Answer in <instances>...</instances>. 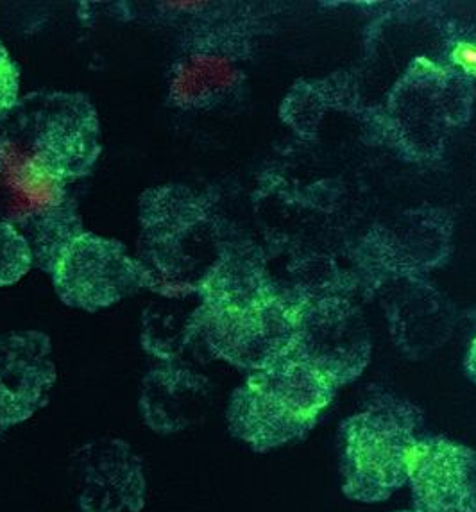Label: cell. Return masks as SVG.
Segmentation results:
<instances>
[{
    "instance_id": "1",
    "label": "cell",
    "mask_w": 476,
    "mask_h": 512,
    "mask_svg": "<svg viewBox=\"0 0 476 512\" xmlns=\"http://www.w3.org/2000/svg\"><path fill=\"white\" fill-rule=\"evenodd\" d=\"M301 310L255 265L226 256L199 291L194 326L217 359L253 373L287 355Z\"/></svg>"
},
{
    "instance_id": "2",
    "label": "cell",
    "mask_w": 476,
    "mask_h": 512,
    "mask_svg": "<svg viewBox=\"0 0 476 512\" xmlns=\"http://www.w3.org/2000/svg\"><path fill=\"white\" fill-rule=\"evenodd\" d=\"M102 153L101 120L81 92L36 90L2 122V165L31 190L67 187L94 171Z\"/></svg>"
},
{
    "instance_id": "3",
    "label": "cell",
    "mask_w": 476,
    "mask_h": 512,
    "mask_svg": "<svg viewBox=\"0 0 476 512\" xmlns=\"http://www.w3.org/2000/svg\"><path fill=\"white\" fill-rule=\"evenodd\" d=\"M138 226L144 289L160 298L199 296L224 260L215 253L212 214L201 196L179 183L147 188L138 199Z\"/></svg>"
},
{
    "instance_id": "4",
    "label": "cell",
    "mask_w": 476,
    "mask_h": 512,
    "mask_svg": "<svg viewBox=\"0 0 476 512\" xmlns=\"http://www.w3.org/2000/svg\"><path fill=\"white\" fill-rule=\"evenodd\" d=\"M335 391L328 378L287 353L253 371L231 394V436L258 453L296 443L315 427Z\"/></svg>"
},
{
    "instance_id": "5",
    "label": "cell",
    "mask_w": 476,
    "mask_h": 512,
    "mask_svg": "<svg viewBox=\"0 0 476 512\" xmlns=\"http://www.w3.org/2000/svg\"><path fill=\"white\" fill-rule=\"evenodd\" d=\"M421 414L382 398L340 425V477L349 500L376 504L408 484V462L421 437Z\"/></svg>"
},
{
    "instance_id": "6",
    "label": "cell",
    "mask_w": 476,
    "mask_h": 512,
    "mask_svg": "<svg viewBox=\"0 0 476 512\" xmlns=\"http://www.w3.org/2000/svg\"><path fill=\"white\" fill-rule=\"evenodd\" d=\"M51 278L63 305L90 314L144 289L142 267L126 244L94 231H85L61 253Z\"/></svg>"
},
{
    "instance_id": "7",
    "label": "cell",
    "mask_w": 476,
    "mask_h": 512,
    "mask_svg": "<svg viewBox=\"0 0 476 512\" xmlns=\"http://www.w3.org/2000/svg\"><path fill=\"white\" fill-rule=\"evenodd\" d=\"M72 466L81 512L144 511V461L124 439L106 437L83 444L74 453Z\"/></svg>"
},
{
    "instance_id": "8",
    "label": "cell",
    "mask_w": 476,
    "mask_h": 512,
    "mask_svg": "<svg viewBox=\"0 0 476 512\" xmlns=\"http://www.w3.org/2000/svg\"><path fill=\"white\" fill-rule=\"evenodd\" d=\"M58 380L52 342L40 330L0 333V430L18 427L51 400Z\"/></svg>"
},
{
    "instance_id": "9",
    "label": "cell",
    "mask_w": 476,
    "mask_h": 512,
    "mask_svg": "<svg viewBox=\"0 0 476 512\" xmlns=\"http://www.w3.org/2000/svg\"><path fill=\"white\" fill-rule=\"evenodd\" d=\"M419 512H476V450L446 437L421 439L408 462Z\"/></svg>"
},
{
    "instance_id": "10",
    "label": "cell",
    "mask_w": 476,
    "mask_h": 512,
    "mask_svg": "<svg viewBox=\"0 0 476 512\" xmlns=\"http://www.w3.org/2000/svg\"><path fill=\"white\" fill-rule=\"evenodd\" d=\"M206 396V380L174 360L153 367L140 389V414L156 434L169 436L190 427Z\"/></svg>"
},
{
    "instance_id": "11",
    "label": "cell",
    "mask_w": 476,
    "mask_h": 512,
    "mask_svg": "<svg viewBox=\"0 0 476 512\" xmlns=\"http://www.w3.org/2000/svg\"><path fill=\"white\" fill-rule=\"evenodd\" d=\"M11 222L29 242L34 267L47 274L52 273L61 253L86 231L67 188L56 190Z\"/></svg>"
},
{
    "instance_id": "12",
    "label": "cell",
    "mask_w": 476,
    "mask_h": 512,
    "mask_svg": "<svg viewBox=\"0 0 476 512\" xmlns=\"http://www.w3.org/2000/svg\"><path fill=\"white\" fill-rule=\"evenodd\" d=\"M240 81L231 58L185 54L169 70V103L183 111H201L221 103Z\"/></svg>"
},
{
    "instance_id": "13",
    "label": "cell",
    "mask_w": 476,
    "mask_h": 512,
    "mask_svg": "<svg viewBox=\"0 0 476 512\" xmlns=\"http://www.w3.org/2000/svg\"><path fill=\"white\" fill-rule=\"evenodd\" d=\"M181 299L163 298L145 310L142 317V346L147 353L163 362L176 360L179 351L187 346L192 337H196L194 312H183L178 307Z\"/></svg>"
},
{
    "instance_id": "14",
    "label": "cell",
    "mask_w": 476,
    "mask_h": 512,
    "mask_svg": "<svg viewBox=\"0 0 476 512\" xmlns=\"http://www.w3.org/2000/svg\"><path fill=\"white\" fill-rule=\"evenodd\" d=\"M34 267L24 233L11 221H0V289L20 282Z\"/></svg>"
},
{
    "instance_id": "15",
    "label": "cell",
    "mask_w": 476,
    "mask_h": 512,
    "mask_svg": "<svg viewBox=\"0 0 476 512\" xmlns=\"http://www.w3.org/2000/svg\"><path fill=\"white\" fill-rule=\"evenodd\" d=\"M20 101V70L17 61L0 40V124Z\"/></svg>"
},
{
    "instance_id": "16",
    "label": "cell",
    "mask_w": 476,
    "mask_h": 512,
    "mask_svg": "<svg viewBox=\"0 0 476 512\" xmlns=\"http://www.w3.org/2000/svg\"><path fill=\"white\" fill-rule=\"evenodd\" d=\"M450 60L453 67L468 76L476 77V42L460 40L451 47Z\"/></svg>"
},
{
    "instance_id": "17",
    "label": "cell",
    "mask_w": 476,
    "mask_h": 512,
    "mask_svg": "<svg viewBox=\"0 0 476 512\" xmlns=\"http://www.w3.org/2000/svg\"><path fill=\"white\" fill-rule=\"evenodd\" d=\"M466 371L468 376L476 385V333L469 344L468 357H466Z\"/></svg>"
},
{
    "instance_id": "18",
    "label": "cell",
    "mask_w": 476,
    "mask_h": 512,
    "mask_svg": "<svg viewBox=\"0 0 476 512\" xmlns=\"http://www.w3.org/2000/svg\"><path fill=\"white\" fill-rule=\"evenodd\" d=\"M0 174H2V154H0Z\"/></svg>"
},
{
    "instance_id": "19",
    "label": "cell",
    "mask_w": 476,
    "mask_h": 512,
    "mask_svg": "<svg viewBox=\"0 0 476 512\" xmlns=\"http://www.w3.org/2000/svg\"><path fill=\"white\" fill-rule=\"evenodd\" d=\"M396 512H419V511H396Z\"/></svg>"
}]
</instances>
